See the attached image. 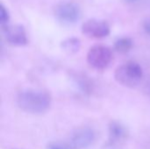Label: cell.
Returning a JSON list of instances; mask_svg holds the SVG:
<instances>
[{
  "mask_svg": "<svg viewBox=\"0 0 150 149\" xmlns=\"http://www.w3.org/2000/svg\"><path fill=\"white\" fill-rule=\"evenodd\" d=\"M81 9L74 2H62L54 8L56 18L64 24H75L81 18Z\"/></svg>",
  "mask_w": 150,
  "mask_h": 149,
  "instance_id": "5",
  "label": "cell"
},
{
  "mask_svg": "<svg viewBox=\"0 0 150 149\" xmlns=\"http://www.w3.org/2000/svg\"><path fill=\"white\" fill-rule=\"evenodd\" d=\"M142 76V68L134 61H128L120 65L114 73V78L117 83L128 88L136 87L141 83Z\"/></svg>",
  "mask_w": 150,
  "mask_h": 149,
  "instance_id": "2",
  "label": "cell"
},
{
  "mask_svg": "<svg viewBox=\"0 0 150 149\" xmlns=\"http://www.w3.org/2000/svg\"><path fill=\"white\" fill-rule=\"evenodd\" d=\"M127 3H130V4H134V3H136L138 0H126Z\"/></svg>",
  "mask_w": 150,
  "mask_h": 149,
  "instance_id": "14",
  "label": "cell"
},
{
  "mask_svg": "<svg viewBox=\"0 0 150 149\" xmlns=\"http://www.w3.org/2000/svg\"><path fill=\"white\" fill-rule=\"evenodd\" d=\"M82 32L83 34L90 38L102 39L107 37L110 33L109 25L99 19H88L82 25Z\"/></svg>",
  "mask_w": 150,
  "mask_h": 149,
  "instance_id": "6",
  "label": "cell"
},
{
  "mask_svg": "<svg viewBox=\"0 0 150 149\" xmlns=\"http://www.w3.org/2000/svg\"><path fill=\"white\" fill-rule=\"evenodd\" d=\"M143 29H144V31L150 35V18H146L144 21H143Z\"/></svg>",
  "mask_w": 150,
  "mask_h": 149,
  "instance_id": "13",
  "label": "cell"
},
{
  "mask_svg": "<svg viewBox=\"0 0 150 149\" xmlns=\"http://www.w3.org/2000/svg\"><path fill=\"white\" fill-rule=\"evenodd\" d=\"M4 36L6 40L12 46L23 47L27 44V35L25 30L21 25H14L7 26L4 29Z\"/></svg>",
  "mask_w": 150,
  "mask_h": 149,
  "instance_id": "7",
  "label": "cell"
},
{
  "mask_svg": "<svg viewBox=\"0 0 150 149\" xmlns=\"http://www.w3.org/2000/svg\"><path fill=\"white\" fill-rule=\"evenodd\" d=\"M46 149H74L70 145V143L63 142V141H52L49 142Z\"/></svg>",
  "mask_w": 150,
  "mask_h": 149,
  "instance_id": "11",
  "label": "cell"
},
{
  "mask_svg": "<svg viewBox=\"0 0 150 149\" xmlns=\"http://www.w3.org/2000/svg\"><path fill=\"white\" fill-rule=\"evenodd\" d=\"M9 19H10L9 11L6 9V7L3 4H1V6H0V20H1L2 25L7 24V22L9 21Z\"/></svg>",
  "mask_w": 150,
  "mask_h": 149,
  "instance_id": "12",
  "label": "cell"
},
{
  "mask_svg": "<svg viewBox=\"0 0 150 149\" xmlns=\"http://www.w3.org/2000/svg\"><path fill=\"white\" fill-rule=\"evenodd\" d=\"M127 134L126 127L118 121H112L109 125V139L108 145L115 146L119 142L126 139Z\"/></svg>",
  "mask_w": 150,
  "mask_h": 149,
  "instance_id": "8",
  "label": "cell"
},
{
  "mask_svg": "<svg viewBox=\"0 0 150 149\" xmlns=\"http://www.w3.org/2000/svg\"><path fill=\"white\" fill-rule=\"evenodd\" d=\"M112 60V54L109 47L97 45L90 48L87 53V62L91 67L98 70L106 68Z\"/></svg>",
  "mask_w": 150,
  "mask_h": 149,
  "instance_id": "3",
  "label": "cell"
},
{
  "mask_svg": "<svg viewBox=\"0 0 150 149\" xmlns=\"http://www.w3.org/2000/svg\"><path fill=\"white\" fill-rule=\"evenodd\" d=\"M81 42L77 38H69L62 42V48L68 54H75L79 51Z\"/></svg>",
  "mask_w": 150,
  "mask_h": 149,
  "instance_id": "9",
  "label": "cell"
},
{
  "mask_svg": "<svg viewBox=\"0 0 150 149\" xmlns=\"http://www.w3.org/2000/svg\"><path fill=\"white\" fill-rule=\"evenodd\" d=\"M107 149H115L113 148V146H111V145H108L107 146Z\"/></svg>",
  "mask_w": 150,
  "mask_h": 149,
  "instance_id": "15",
  "label": "cell"
},
{
  "mask_svg": "<svg viewBox=\"0 0 150 149\" xmlns=\"http://www.w3.org/2000/svg\"><path fill=\"white\" fill-rule=\"evenodd\" d=\"M97 133L94 129L83 126L74 131L69 139V143L74 149H86L93 146L97 141Z\"/></svg>",
  "mask_w": 150,
  "mask_h": 149,
  "instance_id": "4",
  "label": "cell"
},
{
  "mask_svg": "<svg viewBox=\"0 0 150 149\" xmlns=\"http://www.w3.org/2000/svg\"><path fill=\"white\" fill-rule=\"evenodd\" d=\"M20 110L31 114L46 112L51 105V97L42 90H25L20 91L16 98Z\"/></svg>",
  "mask_w": 150,
  "mask_h": 149,
  "instance_id": "1",
  "label": "cell"
},
{
  "mask_svg": "<svg viewBox=\"0 0 150 149\" xmlns=\"http://www.w3.org/2000/svg\"><path fill=\"white\" fill-rule=\"evenodd\" d=\"M132 47H133V41L130 38L127 37L120 38L114 43V48L121 54H126L129 52Z\"/></svg>",
  "mask_w": 150,
  "mask_h": 149,
  "instance_id": "10",
  "label": "cell"
}]
</instances>
